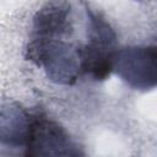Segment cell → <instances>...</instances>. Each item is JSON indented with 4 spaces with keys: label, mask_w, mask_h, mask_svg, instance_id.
Returning a JSON list of instances; mask_svg holds the SVG:
<instances>
[{
    "label": "cell",
    "mask_w": 157,
    "mask_h": 157,
    "mask_svg": "<svg viewBox=\"0 0 157 157\" xmlns=\"http://www.w3.org/2000/svg\"><path fill=\"white\" fill-rule=\"evenodd\" d=\"M74 32L70 5L61 0H54L44 5L34 16L31 38L34 39H64Z\"/></svg>",
    "instance_id": "cell-5"
},
{
    "label": "cell",
    "mask_w": 157,
    "mask_h": 157,
    "mask_svg": "<svg viewBox=\"0 0 157 157\" xmlns=\"http://www.w3.org/2000/svg\"><path fill=\"white\" fill-rule=\"evenodd\" d=\"M113 71L131 88L153 90L157 83V50L155 45L117 49Z\"/></svg>",
    "instance_id": "cell-3"
},
{
    "label": "cell",
    "mask_w": 157,
    "mask_h": 157,
    "mask_svg": "<svg viewBox=\"0 0 157 157\" xmlns=\"http://www.w3.org/2000/svg\"><path fill=\"white\" fill-rule=\"evenodd\" d=\"M27 59L45 71L55 83L71 86L82 75L81 47L64 39H34L27 45Z\"/></svg>",
    "instance_id": "cell-1"
},
{
    "label": "cell",
    "mask_w": 157,
    "mask_h": 157,
    "mask_svg": "<svg viewBox=\"0 0 157 157\" xmlns=\"http://www.w3.org/2000/svg\"><path fill=\"white\" fill-rule=\"evenodd\" d=\"M26 156H80L83 152L69 132L55 120L33 114Z\"/></svg>",
    "instance_id": "cell-4"
},
{
    "label": "cell",
    "mask_w": 157,
    "mask_h": 157,
    "mask_svg": "<svg viewBox=\"0 0 157 157\" xmlns=\"http://www.w3.org/2000/svg\"><path fill=\"white\" fill-rule=\"evenodd\" d=\"M32 115L17 103L0 104V147L26 150Z\"/></svg>",
    "instance_id": "cell-6"
},
{
    "label": "cell",
    "mask_w": 157,
    "mask_h": 157,
    "mask_svg": "<svg viewBox=\"0 0 157 157\" xmlns=\"http://www.w3.org/2000/svg\"><path fill=\"white\" fill-rule=\"evenodd\" d=\"M88 39L81 47L82 74L93 80H104L113 71V60L117 52V36L110 25L98 13L87 11Z\"/></svg>",
    "instance_id": "cell-2"
}]
</instances>
